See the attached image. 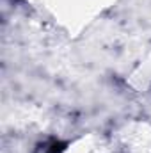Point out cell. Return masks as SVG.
<instances>
[{
    "label": "cell",
    "instance_id": "cell-1",
    "mask_svg": "<svg viewBox=\"0 0 151 153\" xmlns=\"http://www.w3.org/2000/svg\"><path fill=\"white\" fill-rule=\"evenodd\" d=\"M66 148V143H61V141H48L44 144H39L38 152L36 153H62Z\"/></svg>",
    "mask_w": 151,
    "mask_h": 153
}]
</instances>
